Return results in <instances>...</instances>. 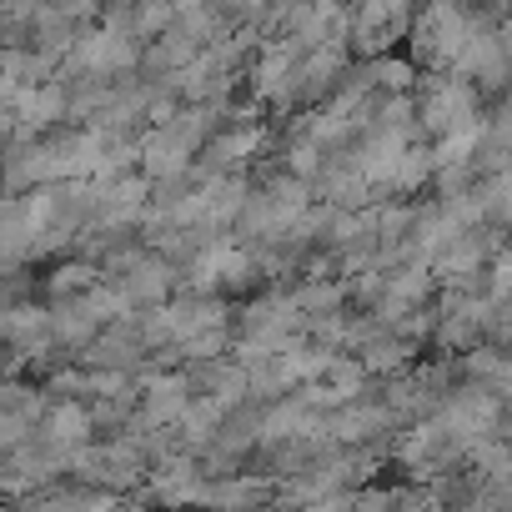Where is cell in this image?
Returning a JSON list of instances; mask_svg holds the SVG:
<instances>
[{
  "mask_svg": "<svg viewBox=\"0 0 512 512\" xmlns=\"http://www.w3.org/2000/svg\"><path fill=\"white\" fill-rule=\"evenodd\" d=\"M467 41H472V31H467L462 11H452V6L427 11L422 26H417V51L432 56V61H457L467 51Z\"/></svg>",
  "mask_w": 512,
  "mask_h": 512,
  "instance_id": "6da1fadb",
  "label": "cell"
},
{
  "mask_svg": "<svg viewBox=\"0 0 512 512\" xmlns=\"http://www.w3.org/2000/svg\"><path fill=\"white\" fill-rule=\"evenodd\" d=\"M422 121L432 126V131H457V126H467V121H477V111H472V91L467 86H442V91H432L427 101H422Z\"/></svg>",
  "mask_w": 512,
  "mask_h": 512,
  "instance_id": "7a4b0ae2",
  "label": "cell"
},
{
  "mask_svg": "<svg viewBox=\"0 0 512 512\" xmlns=\"http://www.w3.org/2000/svg\"><path fill=\"white\" fill-rule=\"evenodd\" d=\"M246 272H251L246 251L231 246V241H216L211 251H201V262H196V287L211 292V287H221V282H241Z\"/></svg>",
  "mask_w": 512,
  "mask_h": 512,
  "instance_id": "3957f363",
  "label": "cell"
},
{
  "mask_svg": "<svg viewBox=\"0 0 512 512\" xmlns=\"http://www.w3.org/2000/svg\"><path fill=\"white\" fill-rule=\"evenodd\" d=\"M477 146H482V116L467 121V126H457V131H447V136L432 146V166H437V171H452V166H462Z\"/></svg>",
  "mask_w": 512,
  "mask_h": 512,
  "instance_id": "277c9868",
  "label": "cell"
},
{
  "mask_svg": "<svg viewBox=\"0 0 512 512\" xmlns=\"http://www.w3.org/2000/svg\"><path fill=\"white\" fill-rule=\"evenodd\" d=\"M61 106H66V96H61V86H26L21 96H16V116L21 121H31V126H51L56 116H61Z\"/></svg>",
  "mask_w": 512,
  "mask_h": 512,
  "instance_id": "5b68a950",
  "label": "cell"
},
{
  "mask_svg": "<svg viewBox=\"0 0 512 512\" xmlns=\"http://www.w3.org/2000/svg\"><path fill=\"white\" fill-rule=\"evenodd\" d=\"M46 432H51V442H86L91 417H86V407H81V402H61V407L51 412Z\"/></svg>",
  "mask_w": 512,
  "mask_h": 512,
  "instance_id": "8992f818",
  "label": "cell"
},
{
  "mask_svg": "<svg viewBox=\"0 0 512 512\" xmlns=\"http://www.w3.org/2000/svg\"><path fill=\"white\" fill-rule=\"evenodd\" d=\"M437 166H432V151H407V161H402V171H397V191H412V186H422L427 176H432Z\"/></svg>",
  "mask_w": 512,
  "mask_h": 512,
  "instance_id": "52a82bcc",
  "label": "cell"
},
{
  "mask_svg": "<svg viewBox=\"0 0 512 512\" xmlns=\"http://www.w3.org/2000/svg\"><path fill=\"white\" fill-rule=\"evenodd\" d=\"M51 216H56V196H51V191H31V196H26V226L41 231Z\"/></svg>",
  "mask_w": 512,
  "mask_h": 512,
  "instance_id": "ba28073f",
  "label": "cell"
},
{
  "mask_svg": "<svg viewBox=\"0 0 512 512\" xmlns=\"http://www.w3.org/2000/svg\"><path fill=\"white\" fill-rule=\"evenodd\" d=\"M377 76H382V86H387V91L412 86V66H407V61H377Z\"/></svg>",
  "mask_w": 512,
  "mask_h": 512,
  "instance_id": "9c48e42d",
  "label": "cell"
},
{
  "mask_svg": "<svg viewBox=\"0 0 512 512\" xmlns=\"http://www.w3.org/2000/svg\"><path fill=\"white\" fill-rule=\"evenodd\" d=\"M91 282H96L91 267H66V272H56V287H61V292H71V287H91Z\"/></svg>",
  "mask_w": 512,
  "mask_h": 512,
  "instance_id": "30bf717a",
  "label": "cell"
},
{
  "mask_svg": "<svg viewBox=\"0 0 512 512\" xmlns=\"http://www.w3.org/2000/svg\"><path fill=\"white\" fill-rule=\"evenodd\" d=\"M422 292H427V277L422 272H407V277L392 282V297H422Z\"/></svg>",
  "mask_w": 512,
  "mask_h": 512,
  "instance_id": "8fae6325",
  "label": "cell"
},
{
  "mask_svg": "<svg viewBox=\"0 0 512 512\" xmlns=\"http://www.w3.org/2000/svg\"><path fill=\"white\" fill-rule=\"evenodd\" d=\"M402 357H407L402 347H377V352H372V367H397Z\"/></svg>",
  "mask_w": 512,
  "mask_h": 512,
  "instance_id": "7c38bea8",
  "label": "cell"
},
{
  "mask_svg": "<svg viewBox=\"0 0 512 512\" xmlns=\"http://www.w3.org/2000/svg\"><path fill=\"white\" fill-rule=\"evenodd\" d=\"M292 166H297V176H307V171L317 166V151H312V146H297V156H292Z\"/></svg>",
  "mask_w": 512,
  "mask_h": 512,
  "instance_id": "4fadbf2b",
  "label": "cell"
},
{
  "mask_svg": "<svg viewBox=\"0 0 512 512\" xmlns=\"http://www.w3.org/2000/svg\"><path fill=\"white\" fill-rule=\"evenodd\" d=\"M497 382H502V392H507V402H512V362H507V372H502Z\"/></svg>",
  "mask_w": 512,
  "mask_h": 512,
  "instance_id": "5bb4252c",
  "label": "cell"
},
{
  "mask_svg": "<svg viewBox=\"0 0 512 512\" xmlns=\"http://www.w3.org/2000/svg\"><path fill=\"white\" fill-rule=\"evenodd\" d=\"M417 512H432V507H417Z\"/></svg>",
  "mask_w": 512,
  "mask_h": 512,
  "instance_id": "9a60e30c",
  "label": "cell"
}]
</instances>
